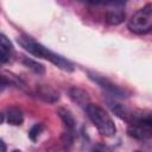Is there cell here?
<instances>
[{
	"label": "cell",
	"mask_w": 152,
	"mask_h": 152,
	"mask_svg": "<svg viewBox=\"0 0 152 152\" xmlns=\"http://www.w3.org/2000/svg\"><path fill=\"white\" fill-rule=\"evenodd\" d=\"M125 20V12L122 10H108L106 13V21L109 25H119Z\"/></svg>",
	"instance_id": "8"
},
{
	"label": "cell",
	"mask_w": 152,
	"mask_h": 152,
	"mask_svg": "<svg viewBox=\"0 0 152 152\" xmlns=\"http://www.w3.org/2000/svg\"><path fill=\"white\" fill-rule=\"evenodd\" d=\"M43 129H44L43 124H36L34 126H32L31 129H30V132H28L30 139H31L32 141H36V140L38 139V137L40 135V133L43 132Z\"/></svg>",
	"instance_id": "13"
},
{
	"label": "cell",
	"mask_w": 152,
	"mask_h": 152,
	"mask_svg": "<svg viewBox=\"0 0 152 152\" xmlns=\"http://www.w3.org/2000/svg\"><path fill=\"white\" fill-rule=\"evenodd\" d=\"M112 110L115 113L116 116H119L120 119L127 121L128 124L133 119V112H131L128 108H126L125 106H122L120 103H115L114 106H112Z\"/></svg>",
	"instance_id": "10"
},
{
	"label": "cell",
	"mask_w": 152,
	"mask_h": 152,
	"mask_svg": "<svg viewBox=\"0 0 152 152\" xmlns=\"http://www.w3.org/2000/svg\"><path fill=\"white\" fill-rule=\"evenodd\" d=\"M0 64H1V63H0Z\"/></svg>",
	"instance_id": "22"
},
{
	"label": "cell",
	"mask_w": 152,
	"mask_h": 152,
	"mask_svg": "<svg viewBox=\"0 0 152 152\" xmlns=\"http://www.w3.org/2000/svg\"><path fill=\"white\" fill-rule=\"evenodd\" d=\"M21 62H23V64L26 68H28L30 70H32L34 74H38V75H44L45 74V66L43 64L38 63L37 61H33V59H31L28 57H23Z\"/></svg>",
	"instance_id": "11"
},
{
	"label": "cell",
	"mask_w": 152,
	"mask_h": 152,
	"mask_svg": "<svg viewBox=\"0 0 152 152\" xmlns=\"http://www.w3.org/2000/svg\"><path fill=\"white\" fill-rule=\"evenodd\" d=\"M18 44L26 51H28L30 53H32L36 57H40V58H45L48 61H50L52 64H55L56 66H58L59 69L64 70V71H74V64L65 59L64 57L50 51L49 49H46L44 45H42L40 43L36 42L33 38L28 37V36H20L17 39Z\"/></svg>",
	"instance_id": "1"
},
{
	"label": "cell",
	"mask_w": 152,
	"mask_h": 152,
	"mask_svg": "<svg viewBox=\"0 0 152 152\" xmlns=\"http://www.w3.org/2000/svg\"><path fill=\"white\" fill-rule=\"evenodd\" d=\"M36 94L42 101L48 103H56L59 100V93L48 84H38L36 88Z\"/></svg>",
	"instance_id": "6"
},
{
	"label": "cell",
	"mask_w": 152,
	"mask_h": 152,
	"mask_svg": "<svg viewBox=\"0 0 152 152\" xmlns=\"http://www.w3.org/2000/svg\"><path fill=\"white\" fill-rule=\"evenodd\" d=\"M4 119H5V116H4V114H2V113H0V124H2V121H4Z\"/></svg>",
	"instance_id": "19"
},
{
	"label": "cell",
	"mask_w": 152,
	"mask_h": 152,
	"mask_svg": "<svg viewBox=\"0 0 152 152\" xmlns=\"http://www.w3.org/2000/svg\"><path fill=\"white\" fill-rule=\"evenodd\" d=\"M134 152H141V151H134Z\"/></svg>",
	"instance_id": "21"
},
{
	"label": "cell",
	"mask_w": 152,
	"mask_h": 152,
	"mask_svg": "<svg viewBox=\"0 0 152 152\" xmlns=\"http://www.w3.org/2000/svg\"><path fill=\"white\" fill-rule=\"evenodd\" d=\"M127 132L129 137H133L138 140H147L152 134V122L133 121L128 124Z\"/></svg>",
	"instance_id": "4"
},
{
	"label": "cell",
	"mask_w": 152,
	"mask_h": 152,
	"mask_svg": "<svg viewBox=\"0 0 152 152\" xmlns=\"http://www.w3.org/2000/svg\"><path fill=\"white\" fill-rule=\"evenodd\" d=\"M0 152H6V145L1 139H0Z\"/></svg>",
	"instance_id": "18"
},
{
	"label": "cell",
	"mask_w": 152,
	"mask_h": 152,
	"mask_svg": "<svg viewBox=\"0 0 152 152\" xmlns=\"http://www.w3.org/2000/svg\"><path fill=\"white\" fill-rule=\"evenodd\" d=\"M13 152H21V151H19V150H14Z\"/></svg>",
	"instance_id": "20"
},
{
	"label": "cell",
	"mask_w": 152,
	"mask_h": 152,
	"mask_svg": "<svg viewBox=\"0 0 152 152\" xmlns=\"http://www.w3.org/2000/svg\"><path fill=\"white\" fill-rule=\"evenodd\" d=\"M57 114L58 116L62 119V121L64 122V125L69 128V129H74L75 127V119H74V115L71 114L70 110L65 109V108H58L57 109Z\"/></svg>",
	"instance_id": "12"
},
{
	"label": "cell",
	"mask_w": 152,
	"mask_h": 152,
	"mask_svg": "<svg viewBox=\"0 0 152 152\" xmlns=\"http://www.w3.org/2000/svg\"><path fill=\"white\" fill-rule=\"evenodd\" d=\"M91 152H112V151H110L108 147L103 146V145H96V146L93 148Z\"/></svg>",
	"instance_id": "16"
},
{
	"label": "cell",
	"mask_w": 152,
	"mask_h": 152,
	"mask_svg": "<svg viewBox=\"0 0 152 152\" xmlns=\"http://www.w3.org/2000/svg\"><path fill=\"white\" fill-rule=\"evenodd\" d=\"M89 78H91L100 87H102L103 89H106L107 91H109L110 94H113L114 96H125V90H122L121 88H119L116 84H114L113 82H110L104 76L99 75V74H94V72H89Z\"/></svg>",
	"instance_id": "5"
},
{
	"label": "cell",
	"mask_w": 152,
	"mask_h": 152,
	"mask_svg": "<svg viewBox=\"0 0 152 152\" xmlns=\"http://www.w3.org/2000/svg\"><path fill=\"white\" fill-rule=\"evenodd\" d=\"M12 82H11V80L7 77V76H2V75H0V91H2L7 86H10Z\"/></svg>",
	"instance_id": "15"
},
{
	"label": "cell",
	"mask_w": 152,
	"mask_h": 152,
	"mask_svg": "<svg viewBox=\"0 0 152 152\" xmlns=\"http://www.w3.org/2000/svg\"><path fill=\"white\" fill-rule=\"evenodd\" d=\"M129 31L135 34H146L152 28V5L147 4L145 7L138 10L128 20Z\"/></svg>",
	"instance_id": "3"
},
{
	"label": "cell",
	"mask_w": 152,
	"mask_h": 152,
	"mask_svg": "<svg viewBox=\"0 0 152 152\" xmlns=\"http://www.w3.org/2000/svg\"><path fill=\"white\" fill-rule=\"evenodd\" d=\"M69 97L71 99V101L74 103H76L78 107H82L84 109L90 104V97H89L88 93L86 90H83L82 88L71 87L69 89Z\"/></svg>",
	"instance_id": "7"
},
{
	"label": "cell",
	"mask_w": 152,
	"mask_h": 152,
	"mask_svg": "<svg viewBox=\"0 0 152 152\" xmlns=\"http://www.w3.org/2000/svg\"><path fill=\"white\" fill-rule=\"evenodd\" d=\"M8 59V55H7V51L4 50L1 46H0V63H4Z\"/></svg>",
	"instance_id": "17"
},
{
	"label": "cell",
	"mask_w": 152,
	"mask_h": 152,
	"mask_svg": "<svg viewBox=\"0 0 152 152\" xmlns=\"http://www.w3.org/2000/svg\"><path fill=\"white\" fill-rule=\"evenodd\" d=\"M24 121V115H23V112L21 109L17 108V107H12L8 109L7 112V122L10 125H13V126H19L21 125Z\"/></svg>",
	"instance_id": "9"
},
{
	"label": "cell",
	"mask_w": 152,
	"mask_h": 152,
	"mask_svg": "<svg viewBox=\"0 0 152 152\" xmlns=\"http://www.w3.org/2000/svg\"><path fill=\"white\" fill-rule=\"evenodd\" d=\"M0 46H1L4 50H6V51L13 50V44H12V42H11L10 38H8L6 34H4V33H0Z\"/></svg>",
	"instance_id": "14"
},
{
	"label": "cell",
	"mask_w": 152,
	"mask_h": 152,
	"mask_svg": "<svg viewBox=\"0 0 152 152\" xmlns=\"http://www.w3.org/2000/svg\"><path fill=\"white\" fill-rule=\"evenodd\" d=\"M87 115L99 132L104 137H113L115 134V125L109 114L97 104L90 103L86 108Z\"/></svg>",
	"instance_id": "2"
}]
</instances>
